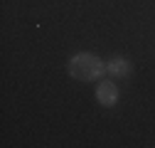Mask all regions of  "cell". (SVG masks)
Segmentation results:
<instances>
[{
    "label": "cell",
    "mask_w": 155,
    "mask_h": 148,
    "mask_svg": "<svg viewBox=\"0 0 155 148\" xmlns=\"http://www.w3.org/2000/svg\"><path fill=\"white\" fill-rule=\"evenodd\" d=\"M67 72H69V77L79 79V82H94L106 72V64L94 52H79V54H74L69 59Z\"/></svg>",
    "instance_id": "cell-1"
},
{
    "label": "cell",
    "mask_w": 155,
    "mask_h": 148,
    "mask_svg": "<svg viewBox=\"0 0 155 148\" xmlns=\"http://www.w3.org/2000/svg\"><path fill=\"white\" fill-rule=\"evenodd\" d=\"M133 69V64L126 59V57H113L108 64H106V72H111L113 77H128Z\"/></svg>",
    "instance_id": "cell-3"
},
{
    "label": "cell",
    "mask_w": 155,
    "mask_h": 148,
    "mask_svg": "<svg viewBox=\"0 0 155 148\" xmlns=\"http://www.w3.org/2000/svg\"><path fill=\"white\" fill-rule=\"evenodd\" d=\"M96 99H99L101 106H113L116 101H118V86H116L113 82H101L99 86H96Z\"/></svg>",
    "instance_id": "cell-2"
}]
</instances>
